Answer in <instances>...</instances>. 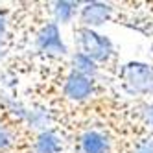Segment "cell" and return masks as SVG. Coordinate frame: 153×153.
Wrapping results in <instances>:
<instances>
[{"label": "cell", "mask_w": 153, "mask_h": 153, "mask_svg": "<svg viewBox=\"0 0 153 153\" xmlns=\"http://www.w3.org/2000/svg\"><path fill=\"white\" fill-rule=\"evenodd\" d=\"M78 33L81 35V37H78L79 46L85 52L87 57L98 59V61H109V57L114 56V50L111 46V42L105 37L96 35L92 30H79Z\"/></svg>", "instance_id": "cell-1"}, {"label": "cell", "mask_w": 153, "mask_h": 153, "mask_svg": "<svg viewBox=\"0 0 153 153\" xmlns=\"http://www.w3.org/2000/svg\"><path fill=\"white\" fill-rule=\"evenodd\" d=\"M92 87H91V81L89 78L81 76L79 72H74L70 78L67 79V85H65V92L70 98H76V100H81V98H87L91 94Z\"/></svg>", "instance_id": "cell-2"}, {"label": "cell", "mask_w": 153, "mask_h": 153, "mask_svg": "<svg viewBox=\"0 0 153 153\" xmlns=\"http://www.w3.org/2000/svg\"><path fill=\"white\" fill-rule=\"evenodd\" d=\"M81 153H105L109 142L105 140L103 135L96 133V131H91L81 137Z\"/></svg>", "instance_id": "cell-3"}, {"label": "cell", "mask_w": 153, "mask_h": 153, "mask_svg": "<svg viewBox=\"0 0 153 153\" xmlns=\"http://www.w3.org/2000/svg\"><path fill=\"white\" fill-rule=\"evenodd\" d=\"M111 13V7L103 6V4H89L83 7L81 13V22L83 24H102L103 20Z\"/></svg>", "instance_id": "cell-4"}]
</instances>
